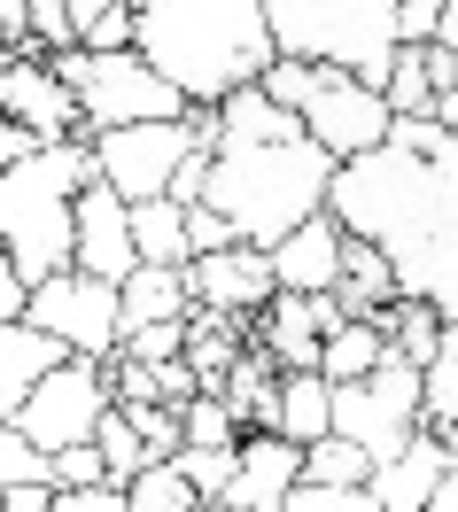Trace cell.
Instances as JSON below:
<instances>
[{
  "label": "cell",
  "mask_w": 458,
  "mask_h": 512,
  "mask_svg": "<svg viewBox=\"0 0 458 512\" xmlns=\"http://www.w3.org/2000/svg\"><path fill=\"white\" fill-rule=\"evenodd\" d=\"M327 210L396 264V288L458 326V132L435 117H396L389 148L334 171Z\"/></svg>",
  "instance_id": "6da1fadb"
},
{
  "label": "cell",
  "mask_w": 458,
  "mask_h": 512,
  "mask_svg": "<svg viewBox=\"0 0 458 512\" xmlns=\"http://www.w3.org/2000/svg\"><path fill=\"white\" fill-rule=\"evenodd\" d=\"M132 8H140L132 55L164 70L187 94V109H218L226 94L257 86L280 63L272 0H132Z\"/></svg>",
  "instance_id": "7a4b0ae2"
},
{
  "label": "cell",
  "mask_w": 458,
  "mask_h": 512,
  "mask_svg": "<svg viewBox=\"0 0 458 512\" xmlns=\"http://www.w3.org/2000/svg\"><path fill=\"white\" fill-rule=\"evenodd\" d=\"M334 171L342 163L295 132V140H264V148H218V171H210V210L249 241V249H280L295 225H311L334 194Z\"/></svg>",
  "instance_id": "3957f363"
},
{
  "label": "cell",
  "mask_w": 458,
  "mask_h": 512,
  "mask_svg": "<svg viewBox=\"0 0 458 512\" xmlns=\"http://www.w3.org/2000/svg\"><path fill=\"white\" fill-rule=\"evenodd\" d=\"M94 179V140H47L0 179V249L24 288L78 272V194Z\"/></svg>",
  "instance_id": "277c9868"
},
{
  "label": "cell",
  "mask_w": 458,
  "mask_h": 512,
  "mask_svg": "<svg viewBox=\"0 0 458 512\" xmlns=\"http://www.w3.org/2000/svg\"><path fill=\"white\" fill-rule=\"evenodd\" d=\"M272 39L295 63L389 86V63L404 55V16L396 0H272Z\"/></svg>",
  "instance_id": "5b68a950"
},
{
  "label": "cell",
  "mask_w": 458,
  "mask_h": 512,
  "mask_svg": "<svg viewBox=\"0 0 458 512\" xmlns=\"http://www.w3.org/2000/svg\"><path fill=\"white\" fill-rule=\"evenodd\" d=\"M55 78H63L78 109H86V140L94 132H125V125H171V117H195L187 94L171 86L148 55H94V47H70L55 55Z\"/></svg>",
  "instance_id": "8992f818"
},
{
  "label": "cell",
  "mask_w": 458,
  "mask_h": 512,
  "mask_svg": "<svg viewBox=\"0 0 458 512\" xmlns=\"http://www.w3.org/2000/svg\"><path fill=\"white\" fill-rule=\"evenodd\" d=\"M202 140H218L210 109H195V117H171V125L94 132V171H101L117 194H125V202H164L171 179H179V163L195 156Z\"/></svg>",
  "instance_id": "52a82bcc"
},
{
  "label": "cell",
  "mask_w": 458,
  "mask_h": 512,
  "mask_svg": "<svg viewBox=\"0 0 458 512\" xmlns=\"http://www.w3.org/2000/svg\"><path fill=\"white\" fill-rule=\"evenodd\" d=\"M109 412H117V373H109L101 357H63V365L39 381V396L24 404V419H16V427H24L47 458H55V450L94 443Z\"/></svg>",
  "instance_id": "ba28073f"
},
{
  "label": "cell",
  "mask_w": 458,
  "mask_h": 512,
  "mask_svg": "<svg viewBox=\"0 0 458 512\" xmlns=\"http://www.w3.org/2000/svg\"><path fill=\"white\" fill-rule=\"evenodd\" d=\"M24 319L39 334H55L70 357H101V365L125 357V295L109 280H94V272H55L47 288H32Z\"/></svg>",
  "instance_id": "9c48e42d"
},
{
  "label": "cell",
  "mask_w": 458,
  "mask_h": 512,
  "mask_svg": "<svg viewBox=\"0 0 458 512\" xmlns=\"http://www.w3.org/2000/svg\"><path fill=\"white\" fill-rule=\"evenodd\" d=\"M303 132H311L334 163H358V156H373V148H389L396 109H389L381 86H365L350 70H319V94L303 101Z\"/></svg>",
  "instance_id": "30bf717a"
},
{
  "label": "cell",
  "mask_w": 458,
  "mask_h": 512,
  "mask_svg": "<svg viewBox=\"0 0 458 512\" xmlns=\"http://www.w3.org/2000/svg\"><path fill=\"white\" fill-rule=\"evenodd\" d=\"M0 117H16L32 140H86V109L55 63H24L16 47H0Z\"/></svg>",
  "instance_id": "8fae6325"
},
{
  "label": "cell",
  "mask_w": 458,
  "mask_h": 512,
  "mask_svg": "<svg viewBox=\"0 0 458 512\" xmlns=\"http://www.w3.org/2000/svg\"><path fill=\"white\" fill-rule=\"evenodd\" d=\"M78 272H94L109 288H125L132 272H140V241H132V202L109 179L78 194Z\"/></svg>",
  "instance_id": "7c38bea8"
},
{
  "label": "cell",
  "mask_w": 458,
  "mask_h": 512,
  "mask_svg": "<svg viewBox=\"0 0 458 512\" xmlns=\"http://www.w3.org/2000/svg\"><path fill=\"white\" fill-rule=\"evenodd\" d=\"M187 280H195V311H218V319H249L264 311L280 280H272V249H226V256H195L187 264Z\"/></svg>",
  "instance_id": "4fadbf2b"
},
{
  "label": "cell",
  "mask_w": 458,
  "mask_h": 512,
  "mask_svg": "<svg viewBox=\"0 0 458 512\" xmlns=\"http://www.w3.org/2000/svg\"><path fill=\"white\" fill-rule=\"evenodd\" d=\"M342 326V303L334 295H272L264 303V357L280 373H319V342Z\"/></svg>",
  "instance_id": "5bb4252c"
},
{
  "label": "cell",
  "mask_w": 458,
  "mask_h": 512,
  "mask_svg": "<svg viewBox=\"0 0 458 512\" xmlns=\"http://www.w3.org/2000/svg\"><path fill=\"white\" fill-rule=\"evenodd\" d=\"M303 489V450L288 435H241V466H233V489L218 497L226 512H280Z\"/></svg>",
  "instance_id": "9a60e30c"
},
{
  "label": "cell",
  "mask_w": 458,
  "mask_h": 512,
  "mask_svg": "<svg viewBox=\"0 0 458 512\" xmlns=\"http://www.w3.org/2000/svg\"><path fill=\"white\" fill-rule=\"evenodd\" d=\"M342 249H350V233L334 210H319L311 225H295L288 241L272 249V280L280 295H334L342 288Z\"/></svg>",
  "instance_id": "2e32d148"
},
{
  "label": "cell",
  "mask_w": 458,
  "mask_h": 512,
  "mask_svg": "<svg viewBox=\"0 0 458 512\" xmlns=\"http://www.w3.org/2000/svg\"><path fill=\"white\" fill-rule=\"evenodd\" d=\"M63 342L55 334H39L32 319H16V326H0V427H16L24 419V404L39 396V381L63 365Z\"/></svg>",
  "instance_id": "e0dca14e"
},
{
  "label": "cell",
  "mask_w": 458,
  "mask_h": 512,
  "mask_svg": "<svg viewBox=\"0 0 458 512\" xmlns=\"http://www.w3.org/2000/svg\"><path fill=\"white\" fill-rule=\"evenodd\" d=\"M443 474H451V450H443L435 427H420V443L404 450V458H389L365 489H373V505H381V512H427V505H435V489H443Z\"/></svg>",
  "instance_id": "ac0fdd59"
},
{
  "label": "cell",
  "mask_w": 458,
  "mask_h": 512,
  "mask_svg": "<svg viewBox=\"0 0 458 512\" xmlns=\"http://www.w3.org/2000/svg\"><path fill=\"white\" fill-rule=\"evenodd\" d=\"M117 295H125V342L140 334V326L195 319V280H187V264H140Z\"/></svg>",
  "instance_id": "d6986e66"
},
{
  "label": "cell",
  "mask_w": 458,
  "mask_h": 512,
  "mask_svg": "<svg viewBox=\"0 0 458 512\" xmlns=\"http://www.w3.org/2000/svg\"><path fill=\"white\" fill-rule=\"evenodd\" d=\"M272 435H288L295 450L327 443V435H334V381H327V373H280V396H272Z\"/></svg>",
  "instance_id": "ffe728a7"
},
{
  "label": "cell",
  "mask_w": 458,
  "mask_h": 512,
  "mask_svg": "<svg viewBox=\"0 0 458 512\" xmlns=\"http://www.w3.org/2000/svg\"><path fill=\"white\" fill-rule=\"evenodd\" d=\"M210 125H218V148H264V140H295L303 117L280 109L264 86H241V94H226L218 109H210Z\"/></svg>",
  "instance_id": "44dd1931"
},
{
  "label": "cell",
  "mask_w": 458,
  "mask_h": 512,
  "mask_svg": "<svg viewBox=\"0 0 458 512\" xmlns=\"http://www.w3.org/2000/svg\"><path fill=\"white\" fill-rule=\"evenodd\" d=\"M396 295H404V288H396V264L373 249V241H358V233H350V249H342V288H334L342 319H381Z\"/></svg>",
  "instance_id": "7402d4cb"
},
{
  "label": "cell",
  "mask_w": 458,
  "mask_h": 512,
  "mask_svg": "<svg viewBox=\"0 0 458 512\" xmlns=\"http://www.w3.org/2000/svg\"><path fill=\"white\" fill-rule=\"evenodd\" d=\"M381 357H389L381 319H342L327 342H319V373H327L334 388H350V381H373V373H381Z\"/></svg>",
  "instance_id": "603a6c76"
},
{
  "label": "cell",
  "mask_w": 458,
  "mask_h": 512,
  "mask_svg": "<svg viewBox=\"0 0 458 512\" xmlns=\"http://www.w3.org/2000/svg\"><path fill=\"white\" fill-rule=\"evenodd\" d=\"M443 311H435V303H412V295H396L389 311H381V334H389V350L396 357H412V365H435V350H443Z\"/></svg>",
  "instance_id": "cb8c5ba5"
},
{
  "label": "cell",
  "mask_w": 458,
  "mask_h": 512,
  "mask_svg": "<svg viewBox=\"0 0 458 512\" xmlns=\"http://www.w3.org/2000/svg\"><path fill=\"white\" fill-rule=\"evenodd\" d=\"M132 241L140 264H187V202H132Z\"/></svg>",
  "instance_id": "d4e9b609"
},
{
  "label": "cell",
  "mask_w": 458,
  "mask_h": 512,
  "mask_svg": "<svg viewBox=\"0 0 458 512\" xmlns=\"http://www.w3.org/2000/svg\"><path fill=\"white\" fill-rule=\"evenodd\" d=\"M389 109L396 117H435V47H404L389 63Z\"/></svg>",
  "instance_id": "484cf974"
},
{
  "label": "cell",
  "mask_w": 458,
  "mask_h": 512,
  "mask_svg": "<svg viewBox=\"0 0 458 512\" xmlns=\"http://www.w3.org/2000/svg\"><path fill=\"white\" fill-rule=\"evenodd\" d=\"M303 481H311V489H365V481H373V458H365L350 435H327V443L303 450Z\"/></svg>",
  "instance_id": "4316f807"
},
{
  "label": "cell",
  "mask_w": 458,
  "mask_h": 512,
  "mask_svg": "<svg viewBox=\"0 0 458 512\" xmlns=\"http://www.w3.org/2000/svg\"><path fill=\"white\" fill-rule=\"evenodd\" d=\"M125 497H132V512H195V505H210L195 481L179 474V458H164V466H148L140 481H125Z\"/></svg>",
  "instance_id": "83f0119b"
},
{
  "label": "cell",
  "mask_w": 458,
  "mask_h": 512,
  "mask_svg": "<svg viewBox=\"0 0 458 512\" xmlns=\"http://www.w3.org/2000/svg\"><path fill=\"white\" fill-rule=\"evenodd\" d=\"M101 458H109V481H117V489H125V481H140L148 474V466H156V458H148V443H140V427H132V412L125 404H117V412L101 419Z\"/></svg>",
  "instance_id": "f1b7e54d"
},
{
  "label": "cell",
  "mask_w": 458,
  "mask_h": 512,
  "mask_svg": "<svg viewBox=\"0 0 458 512\" xmlns=\"http://www.w3.org/2000/svg\"><path fill=\"white\" fill-rule=\"evenodd\" d=\"M179 419H187V443H195V450H241V435H249L226 396H195Z\"/></svg>",
  "instance_id": "f546056e"
},
{
  "label": "cell",
  "mask_w": 458,
  "mask_h": 512,
  "mask_svg": "<svg viewBox=\"0 0 458 512\" xmlns=\"http://www.w3.org/2000/svg\"><path fill=\"white\" fill-rule=\"evenodd\" d=\"M32 481H55V458H47L24 427H0V497H8V489H32Z\"/></svg>",
  "instance_id": "4dcf8cb0"
},
{
  "label": "cell",
  "mask_w": 458,
  "mask_h": 512,
  "mask_svg": "<svg viewBox=\"0 0 458 512\" xmlns=\"http://www.w3.org/2000/svg\"><path fill=\"white\" fill-rule=\"evenodd\" d=\"M458 419V326H443V350L427 365V427Z\"/></svg>",
  "instance_id": "1f68e13d"
},
{
  "label": "cell",
  "mask_w": 458,
  "mask_h": 512,
  "mask_svg": "<svg viewBox=\"0 0 458 512\" xmlns=\"http://www.w3.org/2000/svg\"><path fill=\"white\" fill-rule=\"evenodd\" d=\"M233 466H241V450H195V443L179 450V474L195 481V489L210 497V505H218V497L233 489Z\"/></svg>",
  "instance_id": "d6a6232c"
},
{
  "label": "cell",
  "mask_w": 458,
  "mask_h": 512,
  "mask_svg": "<svg viewBox=\"0 0 458 512\" xmlns=\"http://www.w3.org/2000/svg\"><path fill=\"white\" fill-rule=\"evenodd\" d=\"M132 427H140V443H148V458H156V466L187 450V419L171 412V404H140V412H132Z\"/></svg>",
  "instance_id": "836d02e7"
},
{
  "label": "cell",
  "mask_w": 458,
  "mask_h": 512,
  "mask_svg": "<svg viewBox=\"0 0 458 512\" xmlns=\"http://www.w3.org/2000/svg\"><path fill=\"white\" fill-rule=\"evenodd\" d=\"M257 86H264L272 101H280V109H295V117H303V101L319 94V63H295V55H280V63L264 70Z\"/></svg>",
  "instance_id": "e575fe53"
},
{
  "label": "cell",
  "mask_w": 458,
  "mask_h": 512,
  "mask_svg": "<svg viewBox=\"0 0 458 512\" xmlns=\"http://www.w3.org/2000/svg\"><path fill=\"white\" fill-rule=\"evenodd\" d=\"M226 249H241V233H233L210 202H195V210H187V264H195V256H226Z\"/></svg>",
  "instance_id": "d590c367"
},
{
  "label": "cell",
  "mask_w": 458,
  "mask_h": 512,
  "mask_svg": "<svg viewBox=\"0 0 458 512\" xmlns=\"http://www.w3.org/2000/svg\"><path fill=\"white\" fill-rule=\"evenodd\" d=\"M101 481H109V458H101V443L55 450V489H101Z\"/></svg>",
  "instance_id": "8d00e7d4"
},
{
  "label": "cell",
  "mask_w": 458,
  "mask_h": 512,
  "mask_svg": "<svg viewBox=\"0 0 458 512\" xmlns=\"http://www.w3.org/2000/svg\"><path fill=\"white\" fill-rule=\"evenodd\" d=\"M280 512H381V505H373V489H311L303 481Z\"/></svg>",
  "instance_id": "74e56055"
},
{
  "label": "cell",
  "mask_w": 458,
  "mask_h": 512,
  "mask_svg": "<svg viewBox=\"0 0 458 512\" xmlns=\"http://www.w3.org/2000/svg\"><path fill=\"white\" fill-rule=\"evenodd\" d=\"M125 357H140V365H171V357H187V319L179 326H140L125 342Z\"/></svg>",
  "instance_id": "f35d334b"
},
{
  "label": "cell",
  "mask_w": 458,
  "mask_h": 512,
  "mask_svg": "<svg viewBox=\"0 0 458 512\" xmlns=\"http://www.w3.org/2000/svg\"><path fill=\"white\" fill-rule=\"evenodd\" d=\"M32 39L47 55H70V47H78V24H70L63 0H32Z\"/></svg>",
  "instance_id": "ab89813d"
},
{
  "label": "cell",
  "mask_w": 458,
  "mask_h": 512,
  "mask_svg": "<svg viewBox=\"0 0 458 512\" xmlns=\"http://www.w3.org/2000/svg\"><path fill=\"white\" fill-rule=\"evenodd\" d=\"M109 373H117V404L140 412V404H156L164 388H156V365H140V357H109Z\"/></svg>",
  "instance_id": "60d3db41"
},
{
  "label": "cell",
  "mask_w": 458,
  "mask_h": 512,
  "mask_svg": "<svg viewBox=\"0 0 458 512\" xmlns=\"http://www.w3.org/2000/svg\"><path fill=\"white\" fill-rule=\"evenodd\" d=\"M55 512H132V497L117 481H101V489H55Z\"/></svg>",
  "instance_id": "b9f144b4"
},
{
  "label": "cell",
  "mask_w": 458,
  "mask_h": 512,
  "mask_svg": "<svg viewBox=\"0 0 458 512\" xmlns=\"http://www.w3.org/2000/svg\"><path fill=\"white\" fill-rule=\"evenodd\" d=\"M32 148H47V140H32V132L16 125V117H0V179H8V171H16L24 156H32Z\"/></svg>",
  "instance_id": "7bdbcfd3"
},
{
  "label": "cell",
  "mask_w": 458,
  "mask_h": 512,
  "mask_svg": "<svg viewBox=\"0 0 458 512\" xmlns=\"http://www.w3.org/2000/svg\"><path fill=\"white\" fill-rule=\"evenodd\" d=\"M24 303H32V288L16 280V264H8V249H0V326L24 319Z\"/></svg>",
  "instance_id": "ee69618b"
},
{
  "label": "cell",
  "mask_w": 458,
  "mask_h": 512,
  "mask_svg": "<svg viewBox=\"0 0 458 512\" xmlns=\"http://www.w3.org/2000/svg\"><path fill=\"white\" fill-rule=\"evenodd\" d=\"M0 512H55V481H32V489H8Z\"/></svg>",
  "instance_id": "f6af8a7d"
},
{
  "label": "cell",
  "mask_w": 458,
  "mask_h": 512,
  "mask_svg": "<svg viewBox=\"0 0 458 512\" xmlns=\"http://www.w3.org/2000/svg\"><path fill=\"white\" fill-rule=\"evenodd\" d=\"M435 125H451V132H458V78L443 86V94H435Z\"/></svg>",
  "instance_id": "bcb514c9"
},
{
  "label": "cell",
  "mask_w": 458,
  "mask_h": 512,
  "mask_svg": "<svg viewBox=\"0 0 458 512\" xmlns=\"http://www.w3.org/2000/svg\"><path fill=\"white\" fill-rule=\"evenodd\" d=\"M427 512H458V458H451V474H443V489H435V505Z\"/></svg>",
  "instance_id": "7dc6e473"
},
{
  "label": "cell",
  "mask_w": 458,
  "mask_h": 512,
  "mask_svg": "<svg viewBox=\"0 0 458 512\" xmlns=\"http://www.w3.org/2000/svg\"><path fill=\"white\" fill-rule=\"evenodd\" d=\"M435 47H451V55H458V0H443V32H435Z\"/></svg>",
  "instance_id": "c3c4849f"
},
{
  "label": "cell",
  "mask_w": 458,
  "mask_h": 512,
  "mask_svg": "<svg viewBox=\"0 0 458 512\" xmlns=\"http://www.w3.org/2000/svg\"><path fill=\"white\" fill-rule=\"evenodd\" d=\"M435 435H443V450H451V458H458V419H443V427H435Z\"/></svg>",
  "instance_id": "681fc988"
},
{
  "label": "cell",
  "mask_w": 458,
  "mask_h": 512,
  "mask_svg": "<svg viewBox=\"0 0 458 512\" xmlns=\"http://www.w3.org/2000/svg\"><path fill=\"white\" fill-rule=\"evenodd\" d=\"M396 8H443V0H396Z\"/></svg>",
  "instance_id": "f907efd6"
},
{
  "label": "cell",
  "mask_w": 458,
  "mask_h": 512,
  "mask_svg": "<svg viewBox=\"0 0 458 512\" xmlns=\"http://www.w3.org/2000/svg\"><path fill=\"white\" fill-rule=\"evenodd\" d=\"M195 512H226V505H195Z\"/></svg>",
  "instance_id": "816d5d0a"
},
{
  "label": "cell",
  "mask_w": 458,
  "mask_h": 512,
  "mask_svg": "<svg viewBox=\"0 0 458 512\" xmlns=\"http://www.w3.org/2000/svg\"><path fill=\"white\" fill-rule=\"evenodd\" d=\"M0 505H8V497H0Z\"/></svg>",
  "instance_id": "f5cc1de1"
}]
</instances>
